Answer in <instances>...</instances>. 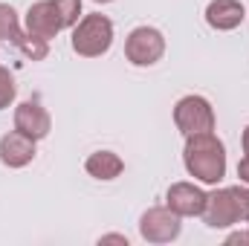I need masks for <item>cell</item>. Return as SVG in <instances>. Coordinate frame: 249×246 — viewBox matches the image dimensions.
<instances>
[{
  "instance_id": "8fae6325",
  "label": "cell",
  "mask_w": 249,
  "mask_h": 246,
  "mask_svg": "<svg viewBox=\"0 0 249 246\" xmlns=\"http://www.w3.org/2000/svg\"><path fill=\"white\" fill-rule=\"evenodd\" d=\"M244 18H247V12H244L241 0H212L206 6V23L217 32L238 29L244 23Z\"/></svg>"
},
{
  "instance_id": "5bb4252c",
  "label": "cell",
  "mask_w": 249,
  "mask_h": 246,
  "mask_svg": "<svg viewBox=\"0 0 249 246\" xmlns=\"http://www.w3.org/2000/svg\"><path fill=\"white\" fill-rule=\"evenodd\" d=\"M23 35L20 29V20H18V12L9 6V3H0V41H18Z\"/></svg>"
},
{
  "instance_id": "7a4b0ae2",
  "label": "cell",
  "mask_w": 249,
  "mask_h": 246,
  "mask_svg": "<svg viewBox=\"0 0 249 246\" xmlns=\"http://www.w3.org/2000/svg\"><path fill=\"white\" fill-rule=\"evenodd\" d=\"M212 229H229L235 223H249V188L229 185L217 188L206 197V209L200 214Z\"/></svg>"
},
{
  "instance_id": "ac0fdd59",
  "label": "cell",
  "mask_w": 249,
  "mask_h": 246,
  "mask_svg": "<svg viewBox=\"0 0 249 246\" xmlns=\"http://www.w3.org/2000/svg\"><path fill=\"white\" fill-rule=\"evenodd\" d=\"M238 177H241L244 185H249V157H244V159L238 162Z\"/></svg>"
},
{
  "instance_id": "8992f818",
  "label": "cell",
  "mask_w": 249,
  "mask_h": 246,
  "mask_svg": "<svg viewBox=\"0 0 249 246\" xmlns=\"http://www.w3.org/2000/svg\"><path fill=\"white\" fill-rule=\"evenodd\" d=\"M174 124L183 136L214 130V110L203 96H183L174 107Z\"/></svg>"
},
{
  "instance_id": "ffe728a7",
  "label": "cell",
  "mask_w": 249,
  "mask_h": 246,
  "mask_svg": "<svg viewBox=\"0 0 249 246\" xmlns=\"http://www.w3.org/2000/svg\"><path fill=\"white\" fill-rule=\"evenodd\" d=\"M244 151H247V157H249V124H247V130H244Z\"/></svg>"
},
{
  "instance_id": "3957f363",
  "label": "cell",
  "mask_w": 249,
  "mask_h": 246,
  "mask_svg": "<svg viewBox=\"0 0 249 246\" xmlns=\"http://www.w3.org/2000/svg\"><path fill=\"white\" fill-rule=\"evenodd\" d=\"M113 44V23L105 15H84L72 26V53L81 58H99Z\"/></svg>"
},
{
  "instance_id": "9a60e30c",
  "label": "cell",
  "mask_w": 249,
  "mask_h": 246,
  "mask_svg": "<svg viewBox=\"0 0 249 246\" xmlns=\"http://www.w3.org/2000/svg\"><path fill=\"white\" fill-rule=\"evenodd\" d=\"M15 93H18V87H15V75L0 64V110H6V107L15 102Z\"/></svg>"
},
{
  "instance_id": "30bf717a",
  "label": "cell",
  "mask_w": 249,
  "mask_h": 246,
  "mask_svg": "<svg viewBox=\"0 0 249 246\" xmlns=\"http://www.w3.org/2000/svg\"><path fill=\"white\" fill-rule=\"evenodd\" d=\"M35 159V139L20 133V130H9L0 139V162L6 168H23Z\"/></svg>"
},
{
  "instance_id": "6da1fadb",
  "label": "cell",
  "mask_w": 249,
  "mask_h": 246,
  "mask_svg": "<svg viewBox=\"0 0 249 246\" xmlns=\"http://www.w3.org/2000/svg\"><path fill=\"white\" fill-rule=\"evenodd\" d=\"M183 162H186V171L194 180L206 185H217L226 174V148L212 130L191 133V136H186Z\"/></svg>"
},
{
  "instance_id": "ba28073f",
  "label": "cell",
  "mask_w": 249,
  "mask_h": 246,
  "mask_svg": "<svg viewBox=\"0 0 249 246\" xmlns=\"http://www.w3.org/2000/svg\"><path fill=\"white\" fill-rule=\"evenodd\" d=\"M50 127H53V119H50V113H47V107L41 102L29 99V102H20L15 107V130L32 136L35 142L50 136Z\"/></svg>"
},
{
  "instance_id": "9c48e42d",
  "label": "cell",
  "mask_w": 249,
  "mask_h": 246,
  "mask_svg": "<svg viewBox=\"0 0 249 246\" xmlns=\"http://www.w3.org/2000/svg\"><path fill=\"white\" fill-rule=\"evenodd\" d=\"M206 191H200L194 183H174L165 194V206L177 211L180 217H200L206 209Z\"/></svg>"
},
{
  "instance_id": "52a82bcc",
  "label": "cell",
  "mask_w": 249,
  "mask_h": 246,
  "mask_svg": "<svg viewBox=\"0 0 249 246\" xmlns=\"http://www.w3.org/2000/svg\"><path fill=\"white\" fill-rule=\"evenodd\" d=\"M61 29H67V26H64V18L58 12V6H55V0H38V3L29 6V12H26V32L29 35H38V38L50 41Z\"/></svg>"
},
{
  "instance_id": "7c38bea8",
  "label": "cell",
  "mask_w": 249,
  "mask_h": 246,
  "mask_svg": "<svg viewBox=\"0 0 249 246\" xmlns=\"http://www.w3.org/2000/svg\"><path fill=\"white\" fill-rule=\"evenodd\" d=\"M84 171L90 177H96V180H116L124 171V162H122V157L113 154V151H96V154L87 157Z\"/></svg>"
},
{
  "instance_id": "d6986e66",
  "label": "cell",
  "mask_w": 249,
  "mask_h": 246,
  "mask_svg": "<svg viewBox=\"0 0 249 246\" xmlns=\"http://www.w3.org/2000/svg\"><path fill=\"white\" fill-rule=\"evenodd\" d=\"M99 244H122V246H127V238H124V235H105V238H99Z\"/></svg>"
},
{
  "instance_id": "5b68a950",
  "label": "cell",
  "mask_w": 249,
  "mask_h": 246,
  "mask_svg": "<svg viewBox=\"0 0 249 246\" xmlns=\"http://www.w3.org/2000/svg\"><path fill=\"white\" fill-rule=\"evenodd\" d=\"M124 55L133 67H151L165 55V38L154 26H136L124 41Z\"/></svg>"
},
{
  "instance_id": "44dd1931",
  "label": "cell",
  "mask_w": 249,
  "mask_h": 246,
  "mask_svg": "<svg viewBox=\"0 0 249 246\" xmlns=\"http://www.w3.org/2000/svg\"><path fill=\"white\" fill-rule=\"evenodd\" d=\"M96 3H110V0H96Z\"/></svg>"
},
{
  "instance_id": "4fadbf2b",
  "label": "cell",
  "mask_w": 249,
  "mask_h": 246,
  "mask_svg": "<svg viewBox=\"0 0 249 246\" xmlns=\"http://www.w3.org/2000/svg\"><path fill=\"white\" fill-rule=\"evenodd\" d=\"M15 47H18L29 61H44V58L50 55V41H44V38H38V35H29V32H23V35L15 41Z\"/></svg>"
},
{
  "instance_id": "e0dca14e",
  "label": "cell",
  "mask_w": 249,
  "mask_h": 246,
  "mask_svg": "<svg viewBox=\"0 0 249 246\" xmlns=\"http://www.w3.org/2000/svg\"><path fill=\"white\" fill-rule=\"evenodd\" d=\"M226 244L229 246H249V232H232L226 238Z\"/></svg>"
},
{
  "instance_id": "277c9868",
  "label": "cell",
  "mask_w": 249,
  "mask_h": 246,
  "mask_svg": "<svg viewBox=\"0 0 249 246\" xmlns=\"http://www.w3.org/2000/svg\"><path fill=\"white\" fill-rule=\"evenodd\" d=\"M180 220L183 217L177 211H171L168 206H154V209H148L139 217V235L148 244H171L183 232V223Z\"/></svg>"
},
{
  "instance_id": "2e32d148",
  "label": "cell",
  "mask_w": 249,
  "mask_h": 246,
  "mask_svg": "<svg viewBox=\"0 0 249 246\" xmlns=\"http://www.w3.org/2000/svg\"><path fill=\"white\" fill-rule=\"evenodd\" d=\"M58 12L64 18V26H75L78 23V15H81V0H55Z\"/></svg>"
}]
</instances>
